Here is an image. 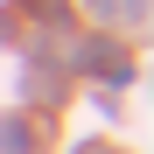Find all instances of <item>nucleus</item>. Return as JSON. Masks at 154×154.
Returning <instances> with one entry per match:
<instances>
[{
    "mask_svg": "<svg viewBox=\"0 0 154 154\" xmlns=\"http://www.w3.org/2000/svg\"><path fill=\"white\" fill-rule=\"evenodd\" d=\"M0 147H7V154H35V140H28V126H14V119L0 126Z\"/></svg>",
    "mask_w": 154,
    "mask_h": 154,
    "instance_id": "nucleus-1",
    "label": "nucleus"
},
{
    "mask_svg": "<svg viewBox=\"0 0 154 154\" xmlns=\"http://www.w3.org/2000/svg\"><path fill=\"white\" fill-rule=\"evenodd\" d=\"M105 14H140V0H98Z\"/></svg>",
    "mask_w": 154,
    "mask_h": 154,
    "instance_id": "nucleus-2",
    "label": "nucleus"
}]
</instances>
